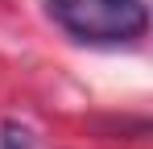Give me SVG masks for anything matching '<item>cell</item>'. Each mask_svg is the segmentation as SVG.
I'll use <instances>...</instances> for the list:
<instances>
[{"mask_svg": "<svg viewBox=\"0 0 153 149\" xmlns=\"http://www.w3.org/2000/svg\"><path fill=\"white\" fill-rule=\"evenodd\" d=\"M46 8L71 37L95 46L137 42L149 29L145 0H46Z\"/></svg>", "mask_w": 153, "mask_h": 149, "instance_id": "6da1fadb", "label": "cell"}]
</instances>
